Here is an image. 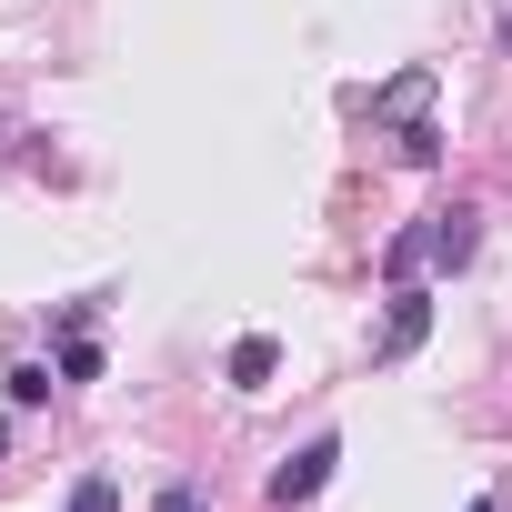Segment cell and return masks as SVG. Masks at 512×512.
<instances>
[{
  "instance_id": "obj_1",
  "label": "cell",
  "mask_w": 512,
  "mask_h": 512,
  "mask_svg": "<svg viewBox=\"0 0 512 512\" xmlns=\"http://www.w3.org/2000/svg\"><path fill=\"white\" fill-rule=\"evenodd\" d=\"M332 462H342V442H332V432H312L302 452H282V472L262 482V502H272V512H302V502L332 482Z\"/></svg>"
},
{
  "instance_id": "obj_2",
  "label": "cell",
  "mask_w": 512,
  "mask_h": 512,
  "mask_svg": "<svg viewBox=\"0 0 512 512\" xmlns=\"http://www.w3.org/2000/svg\"><path fill=\"white\" fill-rule=\"evenodd\" d=\"M422 342H432V292H422V282H402V292H392V312H382V332H372V362H412Z\"/></svg>"
},
{
  "instance_id": "obj_3",
  "label": "cell",
  "mask_w": 512,
  "mask_h": 512,
  "mask_svg": "<svg viewBox=\"0 0 512 512\" xmlns=\"http://www.w3.org/2000/svg\"><path fill=\"white\" fill-rule=\"evenodd\" d=\"M272 372H282V342H272V332H241V342H231V362H221V382H231V392H272Z\"/></svg>"
},
{
  "instance_id": "obj_4",
  "label": "cell",
  "mask_w": 512,
  "mask_h": 512,
  "mask_svg": "<svg viewBox=\"0 0 512 512\" xmlns=\"http://www.w3.org/2000/svg\"><path fill=\"white\" fill-rule=\"evenodd\" d=\"M472 251H482V211H462V201L432 211V272H462Z\"/></svg>"
},
{
  "instance_id": "obj_5",
  "label": "cell",
  "mask_w": 512,
  "mask_h": 512,
  "mask_svg": "<svg viewBox=\"0 0 512 512\" xmlns=\"http://www.w3.org/2000/svg\"><path fill=\"white\" fill-rule=\"evenodd\" d=\"M422 262H432V221H412V231H392V241H382V282H392V292H402Z\"/></svg>"
},
{
  "instance_id": "obj_6",
  "label": "cell",
  "mask_w": 512,
  "mask_h": 512,
  "mask_svg": "<svg viewBox=\"0 0 512 512\" xmlns=\"http://www.w3.org/2000/svg\"><path fill=\"white\" fill-rule=\"evenodd\" d=\"M422 101H432V71H402V81H382V91H372V121H412Z\"/></svg>"
},
{
  "instance_id": "obj_7",
  "label": "cell",
  "mask_w": 512,
  "mask_h": 512,
  "mask_svg": "<svg viewBox=\"0 0 512 512\" xmlns=\"http://www.w3.org/2000/svg\"><path fill=\"white\" fill-rule=\"evenodd\" d=\"M0 392L31 412V402H51V392H61V372H51V362H11V372H0Z\"/></svg>"
},
{
  "instance_id": "obj_8",
  "label": "cell",
  "mask_w": 512,
  "mask_h": 512,
  "mask_svg": "<svg viewBox=\"0 0 512 512\" xmlns=\"http://www.w3.org/2000/svg\"><path fill=\"white\" fill-rule=\"evenodd\" d=\"M61 512H121V482H111V472H81V482H71V502H61Z\"/></svg>"
},
{
  "instance_id": "obj_9",
  "label": "cell",
  "mask_w": 512,
  "mask_h": 512,
  "mask_svg": "<svg viewBox=\"0 0 512 512\" xmlns=\"http://www.w3.org/2000/svg\"><path fill=\"white\" fill-rule=\"evenodd\" d=\"M61 382H101V342H91V332L61 342Z\"/></svg>"
},
{
  "instance_id": "obj_10",
  "label": "cell",
  "mask_w": 512,
  "mask_h": 512,
  "mask_svg": "<svg viewBox=\"0 0 512 512\" xmlns=\"http://www.w3.org/2000/svg\"><path fill=\"white\" fill-rule=\"evenodd\" d=\"M402 161H412V171H432V161H442V131H432V121H412V131H402Z\"/></svg>"
},
{
  "instance_id": "obj_11",
  "label": "cell",
  "mask_w": 512,
  "mask_h": 512,
  "mask_svg": "<svg viewBox=\"0 0 512 512\" xmlns=\"http://www.w3.org/2000/svg\"><path fill=\"white\" fill-rule=\"evenodd\" d=\"M492 41H502V51H512V0H502V21H492Z\"/></svg>"
},
{
  "instance_id": "obj_12",
  "label": "cell",
  "mask_w": 512,
  "mask_h": 512,
  "mask_svg": "<svg viewBox=\"0 0 512 512\" xmlns=\"http://www.w3.org/2000/svg\"><path fill=\"white\" fill-rule=\"evenodd\" d=\"M462 512H502V492H472V502H462Z\"/></svg>"
}]
</instances>
